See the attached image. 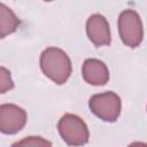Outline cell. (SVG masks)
Returning <instances> with one entry per match:
<instances>
[{
  "label": "cell",
  "instance_id": "9c48e42d",
  "mask_svg": "<svg viewBox=\"0 0 147 147\" xmlns=\"http://www.w3.org/2000/svg\"><path fill=\"white\" fill-rule=\"evenodd\" d=\"M11 147H52V142L38 136H30L14 142Z\"/></svg>",
  "mask_w": 147,
  "mask_h": 147
},
{
  "label": "cell",
  "instance_id": "ba28073f",
  "mask_svg": "<svg viewBox=\"0 0 147 147\" xmlns=\"http://www.w3.org/2000/svg\"><path fill=\"white\" fill-rule=\"evenodd\" d=\"M20 25V20L14 11L5 3H0V38H6L8 34L14 33Z\"/></svg>",
  "mask_w": 147,
  "mask_h": 147
},
{
  "label": "cell",
  "instance_id": "277c9868",
  "mask_svg": "<svg viewBox=\"0 0 147 147\" xmlns=\"http://www.w3.org/2000/svg\"><path fill=\"white\" fill-rule=\"evenodd\" d=\"M88 108L100 119L114 123L121 115L122 102L121 98L115 92H103L94 94L88 100Z\"/></svg>",
  "mask_w": 147,
  "mask_h": 147
},
{
  "label": "cell",
  "instance_id": "8fae6325",
  "mask_svg": "<svg viewBox=\"0 0 147 147\" xmlns=\"http://www.w3.org/2000/svg\"><path fill=\"white\" fill-rule=\"evenodd\" d=\"M127 147H147V144L141 141H134V142H131Z\"/></svg>",
  "mask_w": 147,
  "mask_h": 147
},
{
  "label": "cell",
  "instance_id": "6da1fadb",
  "mask_svg": "<svg viewBox=\"0 0 147 147\" xmlns=\"http://www.w3.org/2000/svg\"><path fill=\"white\" fill-rule=\"evenodd\" d=\"M40 69L46 77L57 85L64 84L72 71L68 54L57 47H48L40 55Z\"/></svg>",
  "mask_w": 147,
  "mask_h": 147
},
{
  "label": "cell",
  "instance_id": "3957f363",
  "mask_svg": "<svg viewBox=\"0 0 147 147\" xmlns=\"http://www.w3.org/2000/svg\"><path fill=\"white\" fill-rule=\"evenodd\" d=\"M118 33L124 45L136 48L144 38V26L139 14L133 9L123 10L117 20Z\"/></svg>",
  "mask_w": 147,
  "mask_h": 147
},
{
  "label": "cell",
  "instance_id": "8992f818",
  "mask_svg": "<svg viewBox=\"0 0 147 147\" xmlns=\"http://www.w3.org/2000/svg\"><path fill=\"white\" fill-rule=\"evenodd\" d=\"M86 34L95 47L108 46L111 42L108 21L101 14H93L87 18Z\"/></svg>",
  "mask_w": 147,
  "mask_h": 147
},
{
  "label": "cell",
  "instance_id": "7a4b0ae2",
  "mask_svg": "<svg viewBox=\"0 0 147 147\" xmlns=\"http://www.w3.org/2000/svg\"><path fill=\"white\" fill-rule=\"evenodd\" d=\"M57 130L62 140L69 146L77 147L88 142V127L86 123L77 115L64 114L57 123Z\"/></svg>",
  "mask_w": 147,
  "mask_h": 147
},
{
  "label": "cell",
  "instance_id": "30bf717a",
  "mask_svg": "<svg viewBox=\"0 0 147 147\" xmlns=\"http://www.w3.org/2000/svg\"><path fill=\"white\" fill-rule=\"evenodd\" d=\"M14 88V82L10 77V72L5 68H0V92L6 93L8 90Z\"/></svg>",
  "mask_w": 147,
  "mask_h": 147
},
{
  "label": "cell",
  "instance_id": "5b68a950",
  "mask_svg": "<svg viewBox=\"0 0 147 147\" xmlns=\"http://www.w3.org/2000/svg\"><path fill=\"white\" fill-rule=\"evenodd\" d=\"M26 111L14 105L3 103L0 106V131L5 134H15L26 124Z\"/></svg>",
  "mask_w": 147,
  "mask_h": 147
},
{
  "label": "cell",
  "instance_id": "52a82bcc",
  "mask_svg": "<svg viewBox=\"0 0 147 147\" xmlns=\"http://www.w3.org/2000/svg\"><path fill=\"white\" fill-rule=\"evenodd\" d=\"M84 80L94 86L106 85L109 80V71L105 62L98 59H86L82 67Z\"/></svg>",
  "mask_w": 147,
  "mask_h": 147
}]
</instances>
